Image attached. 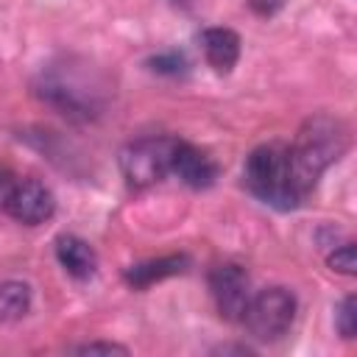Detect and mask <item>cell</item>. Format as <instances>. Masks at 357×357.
<instances>
[{
  "label": "cell",
  "mask_w": 357,
  "mask_h": 357,
  "mask_svg": "<svg viewBox=\"0 0 357 357\" xmlns=\"http://www.w3.org/2000/svg\"><path fill=\"white\" fill-rule=\"evenodd\" d=\"M17 223H25V226H39L45 220L53 218L56 212V198L53 192L36 181V178H17V184L11 187L8 198H6V206H3Z\"/></svg>",
  "instance_id": "obj_7"
},
{
  "label": "cell",
  "mask_w": 357,
  "mask_h": 357,
  "mask_svg": "<svg viewBox=\"0 0 357 357\" xmlns=\"http://www.w3.org/2000/svg\"><path fill=\"white\" fill-rule=\"evenodd\" d=\"M56 259L75 279H89L95 273V268H98L95 248L86 240L75 237V234H59L56 237Z\"/></svg>",
  "instance_id": "obj_10"
},
{
  "label": "cell",
  "mask_w": 357,
  "mask_h": 357,
  "mask_svg": "<svg viewBox=\"0 0 357 357\" xmlns=\"http://www.w3.org/2000/svg\"><path fill=\"white\" fill-rule=\"evenodd\" d=\"M17 184V178H14V173L8 170V167H3L0 165V206H6V198H8V192H11V187Z\"/></svg>",
  "instance_id": "obj_17"
},
{
  "label": "cell",
  "mask_w": 357,
  "mask_h": 357,
  "mask_svg": "<svg viewBox=\"0 0 357 357\" xmlns=\"http://www.w3.org/2000/svg\"><path fill=\"white\" fill-rule=\"evenodd\" d=\"M201 47L215 73H231L240 59V36L231 28H206L201 31Z\"/></svg>",
  "instance_id": "obj_9"
},
{
  "label": "cell",
  "mask_w": 357,
  "mask_h": 357,
  "mask_svg": "<svg viewBox=\"0 0 357 357\" xmlns=\"http://www.w3.org/2000/svg\"><path fill=\"white\" fill-rule=\"evenodd\" d=\"M36 92L42 100L56 106L61 114H70L75 120H89L100 112V95L89 84L78 81L67 70H47L42 73V81L36 84Z\"/></svg>",
  "instance_id": "obj_5"
},
{
  "label": "cell",
  "mask_w": 357,
  "mask_h": 357,
  "mask_svg": "<svg viewBox=\"0 0 357 357\" xmlns=\"http://www.w3.org/2000/svg\"><path fill=\"white\" fill-rule=\"evenodd\" d=\"M326 265H329L332 271L343 273V276H354V273H357V248H354V243L346 240V243L335 245V248L326 254Z\"/></svg>",
  "instance_id": "obj_13"
},
{
  "label": "cell",
  "mask_w": 357,
  "mask_h": 357,
  "mask_svg": "<svg viewBox=\"0 0 357 357\" xmlns=\"http://www.w3.org/2000/svg\"><path fill=\"white\" fill-rule=\"evenodd\" d=\"M243 326L251 337L271 343L287 335V329L296 321V296L287 287H265L254 293L243 312Z\"/></svg>",
  "instance_id": "obj_4"
},
{
  "label": "cell",
  "mask_w": 357,
  "mask_h": 357,
  "mask_svg": "<svg viewBox=\"0 0 357 357\" xmlns=\"http://www.w3.org/2000/svg\"><path fill=\"white\" fill-rule=\"evenodd\" d=\"M243 176H245V187L251 190V195H257L262 204L273 209L287 212L304 201L293 178L287 145L282 142H268V145L254 148L245 159Z\"/></svg>",
  "instance_id": "obj_2"
},
{
  "label": "cell",
  "mask_w": 357,
  "mask_h": 357,
  "mask_svg": "<svg viewBox=\"0 0 357 357\" xmlns=\"http://www.w3.org/2000/svg\"><path fill=\"white\" fill-rule=\"evenodd\" d=\"M73 351H75V354H128V349H126V346H120V343H100V340H95V343H84V346H75Z\"/></svg>",
  "instance_id": "obj_16"
},
{
  "label": "cell",
  "mask_w": 357,
  "mask_h": 357,
  "mask_svg": "<svg viewBox=\"0 0 357 357\" xmlns=\"http://www.w3.org/2000/svg\"><path fill=\"white\" fill-rule=\"evenodd\" d=\"M335 326H337V332H340L346 340L354 337V332H357V301H354V296H346V298L340 301L337 315H335Z\"/></svg>",
  "instance_id": "obj_14"
},
{
  "label": "cell",
  "mask_w": 357,
  "mask_h": 357,
  "mask_svg": "<svg viewBox=\"0 0 357 357\" xmlns=\"http://www.w3.org/2000/svg\"><path fill=\"white\" fill-rule=\"evenodd\" d=\"M148 64H151V70L165 73V75H178V73H184V70H187V59H184L178 50L159 53V56H153Z\"/></svg>",
  "instance_id": "obj_15"
},
{
  "label": "cell",
  "mask_w": 357,
  "mask_h": 357,
  "mask_svg": "<svg viewBox=\"0 0 357 357\" xmlns=\"http://www.w3.org/2000/svg\"><path fill=\"white\" fill-rule=\"evenodd\" d=\"M176 137H139L120 151V170L128 187L142 190L162 181L173 167Z\"/></svg>",
  "instance_id": "obj_3"
},
{
  "label": "cell",
  "mask_w": 357,
  "mask_h": 357,
  "mask_svg": "<svg viewBox=\"0 0 357 357\" xmlns=\"http://www.w3.org/2000/svg\"><path fill=\"white\" fill-rule=\"evenodd\" d=\"M346 148H349V128L343 120L332 114H315L304 120L293 145H287L293 178L304 198L318 184L321 173L346 153Z\"/></svg>",
  "instance_id": "obj_1"
},
{
  "label": "cell",
  "mask_w": 357,
  "mask_h": 357,
  "mask_svg": "<svg viewBox=\"0 0 357 357\" xmlns=\"http://www.w3.org/2000/svg\"><path fill=\"white\" fill-rule=\"evenodd\" d=\"M248 3H251V8L259 11V14H273V11L282 6V0H248Z\"/></svg>",
  "instance_id": "obj_18"
},
{
  "label": "cell",
  "mask_w": 357,
  "mask_h": 357,
  "mask_svg": "<svg viewBox=\"0 0 357 357\" xmlns=\"http://www.w3.org/2000/svg\"><path fill=\"white\" fill-rule=\"evenodd\" d=\"M209 290H212V298H215L220 318H226V321L243 318L245 304L251 298V282L240 265H234V262L215 265L209 271Z\"/></svg>",
  "instance_id": "obj_6"
},
{
  "label": "cell",
  "mask_w": 357,
  "mask_h": 357,
  "mask_svg": "<svg viewBox=\"0 0 357 357\" xmlns=\"http://www.w3.org/2000/svg\"><path fill=\"white\" fill-rule=\"evenodd\" d=\"M190 268V257L187 254H167V257H156V259H145V262H137L131 268H126V282L131 287H151L162 279H170V276H178Z\"/></svg>",
  "instance_id": "obj_11"
},
{
  "label": "cell",
  "mask_w": 357,
  "mask_h": 357,
  "mask_svg": "<svg viewBox=\"0 0 357 357\" xmlns=\"http://www.w3.org/2000/svg\"><path fill=\"white\" fill-rule=\"evenodd\" d=\"M31 310V287L17 279L0 282V324L17 321Z\"/></svg>",
  "instance_id": "obj_12"
},
{
  "label": "cell",
  "mask_w": 357,
  "mask_h": 357,
  "mask_svg": "<svg viewBox=\"0 0 357 357\" xmlns=\"http://www.w3.org/2000/svg\"><path fill=\"white\" fill-rule=\"evenodd\" d=\"M170 173H176V176H178L187 187H192V190H206V187H212L215 178H218V162H215L209 153H204L201 148H195V145L178 139L176 153H173V167H170Z\"/></svg>",
  "instance_id": "obj_8"
}]
</instances>
